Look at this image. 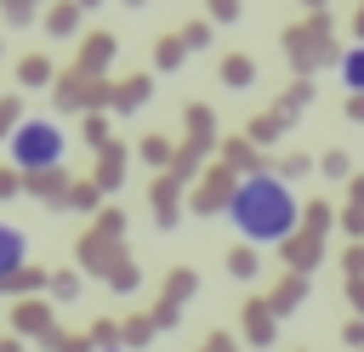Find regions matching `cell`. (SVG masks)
Masks as SVG:
<instances>
[{"label":"cell","mask_w":364,"mask_h":352,"mask_svg":"<svg viewBox=\"0 0 364 352\" xmlns=\"http://www.w3.org/2000/svg\"><path fill=\"white\" fill-rule=\"evenodd\" d=\"M228 221L250 238V244H279L290 227H296V199L284 182L273 176H245L228 199Z\"/></svg>","instance_id":"obj_1"},{"label":"cell","mask_w":364,"mask_h":352,"mask_svg":"<svg viewBox=\"0 0 364 352\" xmlns=\"http://www.w3.org/2000/svg\"><path fill=\"white\" fill-rule=\"evenodd\" d=\"M11 153H17V165H28V170H51V165L63 159V131H57L51 119H28L23 131H11Z\"/></svg>","instance_id":"obj_2"},{"label":"cell","mask_w":364,"mask_h":352,"mask_svg":"<svg viewBox=\"0 0 364 352\" xmlns=\"http://www.w3.org/2000/svg\"><path fill=\"white\" fill-rule=\"evenodd\" d=\"M17 261H23V233H17V227H6V221H0V273H11V267H17Z\"/></svg>","instance_id":"obj_3"},{"label":"cell","mask_w":364,"mask_h":352,"mask_svg":"<svg viewBox=\"0 0 364 352\" xmlns=\"http://www.w3.org/2000/svg\"><path fill=\"white\" fill-rule=\"evenodd\" d=\"M341 85H347V91H364V45L341 57Z\"/></svg>","instance_id":"obj_4"}]
</instances>
